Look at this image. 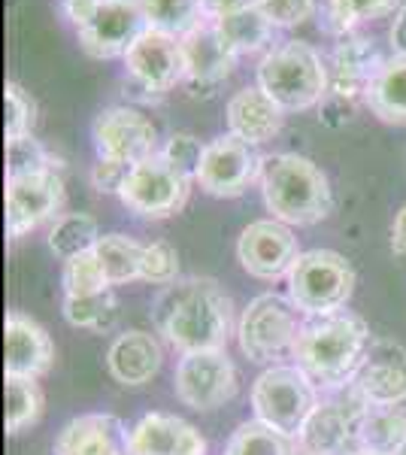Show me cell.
I'll return each mask as SVG.
<instances>
[{"label": "cell", "mask_w": 406, "mask_h": 455, "mask_svg": "<svg viewBox=\"0 0 406 455\" xmlns=\"http://www.w3.org/2000/svg\"><path fill=\"white\" fill-rule=\"evenodd\" d=\"M103 276L109 285H124L143 276V243L124 237V234H103L94 246Z\"/></svg>", "instance_id": "obj_28"}, {"label": "cell", "mask_w": 406, "mask_h": 455, "mask_svg": "<svg viewBox=\"0 0 406 455\" xmlns=\"http://www.w3.org/2000/svg\"><path fill=\"white\" fill-rule=\"evenodd\" d=\"M237 259L243 270L255 280H288L294 261L300 259L298 237L291 234V228L276 219H258L249 228H243L237 240Z\"/></svg>", "instance_id": "obj_11"}, {"label": "cell", "mask_w": 406, "mask_h": 455, "mask_svg": "<svg viewBox=\"0 0 406 455\" xmlns=\"http://www.w3.org/2000/svg\"><path fill=\"white\" fill-rule=\"evenodd\" d=\"M361 450L394 455L406 443V413L401 407H373L367 403L364 416L358 422Z\"/></svg>", "instance_id": "obj_27"}, {"label": "cell", "mask_w": 406, "mask_h": 455, "mask_svg": "<svg viewBox=\"0 0 406 455\" xmlns=\"http://www.w3.org/2000/svg\"><path fill=\"white\" fill-rule=\"evenodd\" d=\"M261 192L273 219L283 225H315L334 210L328 176L319 164L298 152H279L264 158Z\"/></svg>", "instance_id": "obj_3"}, {"label": "cell", "mask_w": 406, "mask_h": 455, "mask_svg": "<svg viewBox=\"0 0 406 455\" xmlns=\"http://www.w3.org/2000/svg\"><path fill=\"white\" fill-rule=\"evenodd\" d=\"M4 98H6V140L28 137L36 122V100L31 98V92H25L19 83H6Z\"/></svg>", "instance_id": "obj_38"}, {"label": "cell", "mask_w": 406, "mask_h": 455, "mask_svg": "<svg viewBox=\"0 0 406 455\" xmlns=\"http://www.w3.org/2000/svg\"><path fill=\"white\" fill-rule=\"evenodd\" d=\"M206 19H221V16H231V12H240L246 6H252L255 0H201Z\"/></svg>", "instance_id": "obj_43"}, {"label": "cell", "mask_w": 406, "mask_h": 455, "mask_svg": "<svg viewBox=\"0 0 406 455\" xmlns=\"http://www.w3.org/2000/svg\"><path fill=\"white\" fill-rule=\"evenodd\" d=\"M152 322L182 355L225 349L234 334V304L216 280L188 276L167 285L155 298Z\"/></svg>", "instance_id": "obj_1"}, {"label": "cell", "mask_w": 406, "mask_h": 455, "mask_svg": "<svg viewBox=\"0 0 406 455\" xmlns=\"http://www.w3.org/2000/svg\"><path fill=\"white\" fill-rule=\"evenodd\" d=\"M146 16L139 0H100L92 21L79 28V46L98 61L109 58H124L131 46L146 31Z\"/></svg>", "instance_id": "obj_13"}, {"label": "cell", "mask_w": 406, "mask_h": 455, "mask_svg": "<svg viewBox=\"0 0 406 455\" xmlns=\"http://www.w3.org/2000/svg\"><path fill=\"white\" fill-rule=\"evenodd\" d=\"M61 285H64V295H98V291H107L113 285L107 283L103 276V267L98 261V255L85 252V255H76V259L64 261V274H61Z\"/></svg>", "instance_id": "obj_35"}, {"label": "cell", "mask_w": 406, "mask_h": 455, "mask_svg": "<svg viewBox=\"0 0 406 455\" xmlns=\"http://www.w3.org/2000/svg\"><path fill=\"white\" fill-rule=\"evenodd\" d=\"M364 100L376 119L386 124H406V58L394 55L386 61Z\"/></svg>", "instance_id": "obj_25"}, {"label": "cell", "mask_w": 406, "mask_h": 455, "mask_svg": "<svg viewBox=\"0 0 406 455\" xmlns=\"http://www.w3.org/2000/svg\"><path fill=\"white\" fill-rule=\"evenodd\" d=\"M330 85L328 94L355 104L358 98H367L373 79L379 76V70L386 68L376 40L367 36H346L343 43H337L334 49V64H330Z\"/></svg>", "instance_id": "obj_19"}, {"label": "cell", "mask_w": 406, "mask_h": 455, "mask_svg": "<svg viewBox=\"0 0 406 455\" xmlns=\"http://www.w3.org/2000/svg\"><path fill=\"white\" fill-rule=\"evenodd\" d=\"M100 231L94 216L88 212H64V216L55 219L49 231V249L58 255L61 261H70L76 255H85L98 246Z\"/></svg>", "instance_id": "obj_30"}, {"label": "cell", "mask_w": 406, "mask_h": 455, "mask_svg": "<svg viewBox=\"0 0 406 455\" xmlns=\"http://www.w3.org/2000/svg\"><path fill=\"white\" fill-rule=\"evenodd\" d=\"M283 124H285V109L258 85L240 88L227 100V128L240 140L261 146L273 140L283 131Z\"/></svg>", "instance_id": "obj_23"}, {"label": "cell", "mask_w": 406, "mask_h": 455, "mask_svg": "<svg viewBox=\"0 0 406 455\" xmlns=\"http://www.w3.org/2000/svg\"><path fill=\"white\" fill-rule=\"evenodd\" d=\"M143 283L152 285H173L179 280V252L167 240H155L143 246Z\"/></svg>", "instance_id": "obj_37"}, {"label": "cell", "mask_w": 406, "mask_h": 455, "mask_svg": "<svg viewBox=\"0 0 406 455\" xmlns=\"http://www.w3.org/2000/svg\"><path fill=\"white\" fill-rule=\"evenodd\" d=\"M221 34V40L231 46L234 55H255L261 49H267L273 43V31L276 28L270 25V19L264 16L261 10L252 4L240 12H231V16H221V19H212Z\"/></svg>", "instance_id": "obj_26"}, {"label": "cell", "mask_w": 406, "mask_h": 455, "mask_svg": "<svg viewBox=\"0 0 406 455\" xmlns=\"http://www.w3.org/2000/svg\"><path fill=\"white\" fill-rule=\"evenodd\" d=\"M64 207V182L55 171L6 180V234L12 240L49 222Z\"/></svg>", "instance_id": "obj_14"}, {"label": "cell", "mask_w": 406, "mask_h": 455, "mask_svg": "<svg viewBox=\"0 0 406 455\" xmlns=\"http://www.w3.org/2000/svg\"><path fill=\"white\" fill-rule=\"evenodd\" d=\"M64 319L70 322L73 328H85V331L103 334L115 325L119 319V300H115V291H98V295H64Z\"/></svg>", "instance_id": "obj_31"}, {"label": "cell", "mask_w": 406, "mask_h": 455, "mask_svg": "<svg viewBox=\"0 0 406 455\" xmlns=\"http://www.w3.org/2000/svg\"><path fill=\"white\" fill-rule=\"evenodd\" d=\"M188 192L191 176L173 167L158 152V156L131 167L119 188V201L143 219H167L186 207Z\"/></svg>", "instance_id": "obj_8"}, {"label": "cell", "mask_w": 406, "mask_h": 455, "mask_svg": "<svg viewBox=\"0 0 406 455\" xmlns=\"http://www.w3.org/2000/svg\"><path fill=\"white\" fill-rule=\"evenodd\" d=\"M401 6V0H328L324 4V28L330 34H349L358 21L386 19Z\"/></svg>", "instance_id": "obj_33"}, {"label": "cell", "mask_w": 406, "mask_h": 455, "mask_svg": "<svg viewBox=\"0 0 406 455\" xmlns=\"http://www.w3.org/2000/svg\"><path fill=\"white\" fill-rule=\"evenodd\" d=\"M94 149L98 158L139 164V161L158 156V131L152 119H146L134 107H109L92 124Z\"/></svg>", "instance_id": "obj_12"}, {"label": "cell", "mask_w": 406, "mask_h": 455, "mask_svg": "<svg viewBox=\"0 0 406 455\" xmlns=\"http://www.w3.org/2000/svg\"><path fill=\"white\" fill-rule=\"evenodd\" d=\"M131 164H122V161H109V158H98L92 171V186L103 195H119L124 176H128Z\"/></svg>", "instance_id": "obj_41"}, {"label": "cell", "mask_w": 406, "mask_h": 455, "mask_svg": "<svg viewBox=\"0 0 406 455\" xmlns=\"http://www.w3.org/2000/svg\"><path fill=\"white\" fill-rule=\"evenodd\" d=\"M43 392L36 379L6 377V435L31 428L43 416Z\"/></svg>", "instance_id": "obj_32"}, {"label": "cell", "mask_w": 406, "mask_h": 455, "mask_svg": "<svg viewBox=\"0 0 406 455\" xmlns=\"http://www.w3.org/2000/svg\"><path fill=\"white\" fill-rule=\"evenodd\" d=\"M4 340H6V358H4L6 377L40 379L52 371V362H55L52 337L40 322L31 319V315H25L19 310L6 313Z\"/></svg>", "instance_id": "obj_18"}, {"label": "cell", "mask_w": 406, "mask_h": 455, "mask_svg": "<svg viewBox=\"0 0 406 455\" xmlns=\"http://www.w3.org/2000/svg\"><path fill=\"white\" fill-rule=\"evenodd\" d=\"M355 291V270L346 255L334 249L300 252L288 274V298L306 315H328L349 304Z\"/></svg>", "instance_id": "obj_5"}, {"label": "cell", "mask_w": 406, "mask_h": 455, "mask_svg": "<svg viewBox=\"0 0 406 455\" xmlns=\"http://www.w3.org/2000/svg\"><path fill=\"white\" fill-rule=\"evenodd\" d=\"M40 171H55V158L40 140L31 134L19 137V140H6V180L12 176H28Z\"/></svg>", "instance_id": "obj_36"}, {"label": "cell", "mask_w": 406, "mask_h": 455, "mask_svg": "<svg viewBox=\"0 0 406 455\" xmlns=\"http://www.w3.org/2000/svg\"><path fill=\"white\" fill-rule=\"evenodd\" d=\"M55 455H131V431L109 413L76 416L58 431Z\"/></svg>", "instance_id": "obj_20"}, {"label": "cell", "mask_w": 406, "mask_h": 455, "mask_svg": "<svg viewBox=\"0 0 406 455\" xmlns=\"http://www.w3.org/2000/svg\"><path fill=\"white\" fill-rule=\"evenodd\" d=\"M131 455H206V440L179 416L149 413L131 428Z\"/></svg>", "instance_id": "obj_21"}, {"label": "cell", "mask_w": 406, "mask_h": 455, "mask_svg": "<svg viewBox=\"0 0 406 455\" xmlns=\"http://www.w3.org/2000/svg\"><path fill=\"white\" fill-rule=\"evenodd\" d=\"M124 68H128L131 83H137L143 92L164 94L186 79V49L179 36L146 28L143 36L124 55Z\"/></svg>", "instance_id": "obj_15"}, {"label": "cell", "mask_w": 406, "mask_h": 455, "mask_svg": "<svg viewBox=\"0 0 406 455\" xmlns=\"http://www.w3.org/2000/svg\"><path fill=\"white\" fill-rule=\"evenodd\" d=\"M252 407L264 425L294 437L319 407V392L298 364H273L255 379Z\"/></svg>", "instance_id": "obj_6"}, {"label": "cell", "mask_w": 406, "mask_h": 455, "mask_svg": "<svg viewBox=\"0 0 406 455\" xmlns=\"http://www.w3.org/2000/svg\"><path fill=\"white\" fill-rule=\"evenodd\" d=\"M255 6L270 19L273 28H298L313 19L319 0H255Z\"/></svg>", "instance_id": "obj_39"}, {"label": "cell", "mask_w": 406, "mask_h": 455, "mask_svg": "<svg viewBox=\"0 0 406 455\" xmlns=\"http://www.w3.org/2000/svg\"><path fill=\"white\" fill-rule=\"evenodd\" d=\"M203 149L206 146L197 140L195 134H170V140L164 143L161 156H164L173 167H179L186 176L195 180L197 167H201V161H203Z\"/></svg>", "instance_id": "obj_40"}, {"label": "cell", "mask_w": 406, "mask_h": 455, "mask_svg": "<svg viewBox=\"0 0 406 455\" xmlns=\"http://www.w3.org/2000/svg\"><path fill=\"white\" fill-rule=\"evenodd\" d=\"M161 343L149 331H124L107 352V368L115 383L146 386L161 371Z\"/></svg>", "instance_id": "obj_24"}, {"label": "cell", "mask_w": 406, "mask_h": 455, "mask_svg": "<svg viewBox=\"0 0 406 455\" xmlns=\"http://www.w3.org/2000/svg\"><path fill=\"white\" fill-rule=\"evenodd\" d=\"M182 49H186V83L191 88H216L225 83L234 70L237 55L231 52L225 40H221L219 28L212 19H206L201 28H195L188 36H182Z\"/></svg>", "instance_id": "obj_22"}, {"label": "cell", "mask_w": 406, "mask_h": 455, "mask_svg": "<svg viewBox=\"0 0 406 455\" xmlns=\"http://www.w3.org/2000/svg\"><path fill=\"white\" fill-rule=\"evenodd\" d=\"M64 16H68V21L73 28H85L88 21H92V16H94V10L100 6V0H64Z\"/></svg>", "instance_id": "obj_42"}, {"label": "cell", "mask_w": 406, "mask_h": 455, "mask_svg": "<svg viewBox=\"0 0 406 455\" xmlns=\"http://www.w3.org/2000/svg\"><path fill=\"white\" fill-rule=\"evenodd\" d=\"M330 73L322 55L304 40H285L273 46L258 64V88L267 92L285 113H304L322 104Z\"/></svg>", "instance_id": "obj_4"}, {"label": "cell", "mask_w": 406, "mask_h": 455, "mask_svg": "<svg viewBox=\"0 0 406 455\" xmlns=\"http://www.w3.org/2000/svg\"><path fill=\"white\" fill-rule=\"evenodd\" d=\"M146 25L170 36H188L206 21L201 0H139Z\"/></svg>", "instance_id": "obj_29"}, {"label": "cell", "mask_w": 406, "mask_h": 455, "mask_svg": "<svg viewBox=\"0 0 406 455\" xmlns=\"http://www.w3.org/2000/svg\"><path fill=\"white\" fill-rule=\"evenodd\" d=\"M261 167L264 158L258 156V146L234 134H221L206 143L195 180L212 197H240L255 180H261Z\"/></svg>", "instance_id": "obj_10"}, {"label": "cell", "mask_w": 406, "mask_h": 455, "mask_svg": "<svg viewBox=\"0 0 406 455\" xmlns=\"http://www.w3.org/2000/svg\"><path fill=\"white\" fill-rule=\"evenodd\" d=\"M237 368L225 349L186 352L176 364L173 392L186 407L210 413L237 398Z\"/></svg>", "instance_id": "obj_9"}, {"label": "cell", "mask_w": 406, "mask_h": 455, "mask_svg": "<svg viewBox=\"0 0 406 455\" xmlns=\"http://www.w3.org/2000/svg\"><path fill=\"white\" fill-rule=\"evenodd\" d=\"M370 343V328L355 313L337 310L328 315H309L300 325L294 358L315 386L337 388L355 379Z\"/></svg>", "instance_id": "obj_2"}, {"label": "cell", "mask_w": 406, "mask_h": 455, "mask_svg": "<svg viewBox=\"0 0 406 455\" xmlns=\"http://www.w3.org/2000/svg\"><path fill=\"white\" fill-rule=\"evenodd\" d=\"M300 325L304 322H300L291 298H283L276 291L258 295L255 300H249L237 325L243 355L258 364H273L285 355H294Z\"/></svg>", "instance_id": "obj_7"}, {"label": "cell", "mask_w": 406, "mask_h": 455, "mask_svg": "<svg viewBox=\"0 0 406 455\" xmlns=\"http://www.w3.org/2000/svg\"><path fill=\"white\" fill-rule=\"evenodd\" d=\"M394 455H406V443H403V446H401V450H397Z\"/></svg>", "instance_id": "obj_47"}, {"label": "cell", "mask_w": 406, "mask_h": 455, "mask_svg": "<svg viewBox=\"0 0 406 455\" xmlns=\"http://www.w3.org/2000/svg\"><path fill=\"white\" fill-rule=\"evenodd\" d=\"M391 252L406 261V204L394 216V225H391Z\"/></svg>", "instance_id": "obj_44"}, {"label": "cell", "mask_w": 406, "mask_h": 455, "mask_svg": "<svg viewBox=\"0 0 406 455\" xmlns=\"http://www.w3.org/2000/svg\"><path fill=\"white\" fill-rule=\"evenodd\" d=\"M352 388L373 407H401L406 401V347L388 337H376Z\"/></svg>", "instance_id": "obj_17"}, {"label": "cell", "mask_w": 406, "mask_h": 455, "mask_svg": "<svg viewBox=\"0 0 406 455\" xmlns=\"http://www.w3.org/2000/svg\"><path fill=\"white\" fill-rule=\"evenodd\" d=\"M355 455H382V452H370V450H358Z\"/></svg>", "instance_id": "obj_46"}, {"label": "cell", "mask_w": 406, "mask_h": 455, "mask_svg": "<svg viewBox=\"0 0 406 455\" xmlns=\"http://www.w3.org/2000/svg\"><path fill=\"white\" fill-rule=\"evenodd\" d=\"M225 455H294V443L283 431L255 419V422H243L234 431L231 440H227Z\"/></svg>", "instance_id": "obj_34"}, {"label": "cell", "mask_w": 406, "mask_h": 455, "mask_svg": "<svg viewBox=\"0 0 406 455\" xmlns=\"http://www.w3.org/2000/svg\"><path fill=\"white\" fill-rule=\"evenodd\" d=\"M367 410V401L355 398L319 401L304 431L298 435L304 455H343L358 440V422Z\"/></svg>", "instance_id": "obj_16"}, {"label": "cell", "mask_w": 406, "mask_h": 455, "mask_svg": "<svg viewBox=\"0 0 406 455\" xmlns=\"http://www.w3.org/2000/svg\"><path fill=\"white\" fill-rule=\"evenodd\" d=\"M391 49H394V55L406 58V4L397 10L394 16V25H391Z\"/></svg>", "instance_id": "obj_45"}]
</instances>
